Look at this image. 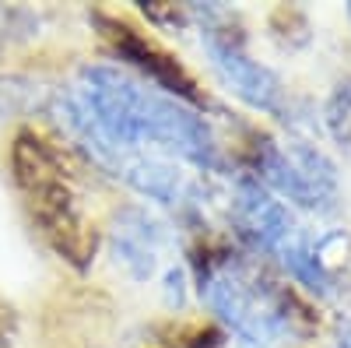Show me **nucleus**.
<instances>
[{
	"instance_id": "1",
	"label": "nucleus",
	"mask_w": 351,
	"mask_h": 348,
	"mask_svg": "<svg viewBox=\"0 0 351 348\" xmlns=\"http://www.w3.org/2000/svg\"><path fill=\"white\" fill-rule=\"evenodd\" d=\"M64 120L81 144L102 162L106 152L127 155H172L197 169H218V144L186 102L158 92L155 84L112 64H88L77 74V89L60 102Z\"/></svg>"
},
{
	"instance_id": "3",
	"label": "nucleus",
	"mask_w": 351,
	"mask_h": 348,
	"mask_svg": "<svg viewBox=\"0 0 351 348\" xmlns=\"http://www.w3.org/2000/svg\"><path fill=\"white\" fill-rule=\"evenodd\" d=\"M200 39H204V46H208L221 81L239 99H246L256 109H267V113H274L281 106V84H278V78L267 67H260L256 60H250L246 49L239 46V39L232 32H221V28H200Z\"/></svg>"
},
{
	"instance_id": "2",
	"label": "nucleus",
	"mask_w": 351,
	"mask_h": 348,
	"mask_svg": "<svg viewBox=\"0 0 351 348\" xmlns=\"http://www.w3.org/2000/svg\"><path fill=\"white\" fill-rule=\"evenodd\" d=\"M208 303L225 324H232L250 341H274L285 327V316L278 313V299L271 296V288L256 285L236 268H221L218 275H211Z\"/></svg>"
},
{
	"instance_id": "7",
	"label": "nucleus",
	"mask_w": 351,
	"mask_h": 348,
	"mask_svg": "<svg viewBox=\"0 0 351 348\" xmlns=\"http://www.w3.org/2000/svg\"><path fill=\"white\" fill-rule=\"evenodd\" d=\"M344 348H351V334H348V338H344Z\"/></svg>"
},
{
	"instance_id": "5",
	"label": "nucleus",
	"mask_w": 351,
	"mask_h": 348,
	"mask_svg": "<svg viewBox=\"0 0 351 348\" xmlns=\"http://www.w3.org/2000/svg\"><path fill=\"white\" fill-rule=\"evenodd\" d=\"M112 43L120 49L123 60H130L137 71L148 74V81L155 84L158 92L172 95V99H193V81L180 71V64L172 60L169 53H162L158 46H152L148 39H141L134 28L127 25H112Z\"/></svg>"
},
{
	"instance_id": "4",
	"label": "nucleus",
	"mask_w": 351,
	"mask_h": 348,
	"mask_svg": "<svg viewBox=\"0 0 351 348\" xmlns=\"http://www.w3.org/2000/svg\"><path fill=\"white\" fill-rule=\"evenodd\" d=\"M158 250H162V229L155 218H148L137 208H127L112 222V253L116 260L130 271V278L144 281L158 268Z\"/></svg>"
},
{
	"instance_id": "6",
	"label": "nucleus",
	"mask_w": 351,
	"mask_h": 348,
	"mask_svg": "<svg viewBox=\"0 0 351 348\" xmlns=\"http://www.w3.org/2000/svg\"><path fill=\"white\" fill-rule=\"evenodd\" d=\"M236 211H239V222L253 232L260 243L267 246H278L288 240V215L281 211L278 200H271V194L263 190L260 183L253 180H239V190H236Z\"/></svg>"
}]
</instances>
